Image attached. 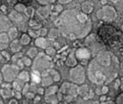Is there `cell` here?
<instances>
[{
    "label": "cell",
    "instance_id": "obj_26",
    "mask_svg": "<svg viewBox=\"0 0 123 104\" xmlns=\"http://www.w3.org/2000/svg\"><path fill=\"white\" fill-rule=\"evenodd\" d=\"M58 33H59V31H58V29H52L48 32V34H47V36H48V37L50 39H55V38H57L58 36Z\"/></svg>",
    "mask_w": 123,
    "mask_h": 104
},
{
    "label": "cell",
    "instance_id": "obj_25",
    "mask_svg": "<svg viewBox=\"0 0 123 104\" xmlns=\"http://www.w3.org/2000/svg\"><path fill=\"white\" fill-rule=\"evenodd\" d=\"M37 55H38V50L36 47H31V48L27 51V55L31 58H36Z\"/></svg>",
    "mask_w": 123,
    "mask_h": 104
},
{
    "label": "cell",
    "instance_id": "obj_11",
    "mask_svg": "<svg viewBox=\"0 0 123 104\" xmlns=\"http://www.w3.org/2000/svg\"><path fill=\"white\" fill-rule=\"evenodd\" d=\"M10 27H12V23L7 18L0 14V32L9 30Z\"/></svg>",
    "mask_w": 123,
    "mask_h": 104
},
{
    "label": "cell",
    "instance_id": "obj_53",
    "mask_svg": "<svg viewBox=\"0 0 123 104\" xmlns=\"http://www.w3.org/2000/svg\"><path fill=\"white\" fill-rule=\"evenodd\" d=\"M4 80V78H3V76H2V73H0V84H2V80Z\"/></svg>",
    "mask_w": 123,
    "mask_h": 104
},
{
    "label": "cell",
    "instance_id": "obj_18",
    "mask_svg": "<svg viewBox=\"0 0 123 104\" xmlns=\"http://www.w3.org/2000/svg\"><path fill=\"white\" fill-rule=\"evenodd\" d=\"M8 35H9V37L10 39V40H15L17 39L18 36V29L15 27H10L9 30H8Z\"/></svg>",
    "mask_w": 123,
    "mask_h": 104
},
{
    "label": "cell",
    "instance_id": "obj_57",
    "mask_svg": "<svg viewBox=\"0 0 123 104\" xmlns=\"http://www.w3.org/2000/svg\"><path fill=\"white\" fill-rule=\"evenodd\" d=\"M0 6H1V2H0Z\"/></svg>",
    "mask_w": 123,
    "mask_h": 104
},
{
    "label": "cell",
    "instance_id": "obj_16",
    "mask_svg": "<svg viewBox=\"0 0 123 104\" xmlns=\"http://www.w3.org/2000/svg\"><path fill=\"white\" fill-rule=\"evenodd\" d=\"M66 65L69 67H74L77 65V58L74 55H69L66 61Z\"/></svg>",
    "mask_w": 123,
    "mask_h": 104
},
{
    "label": "cell",
    "instance_id": "obj_48",
    "mask_svg": "<svg viewBox=\"0 0 123 104\" xmlns=\"http://www.w3.org/2000/svg\"><path fill=\"white\" fill-rule=\"evenodd\" d=\"M6 9H7V7L5 5H2V6H0V10H1L2 12H6Z\"/></svg>",
    "mask_w": 123,
    "mask_h": 104
},
{
    "label": "cell",
    "instance_id": "obj_36",
    "mask_svg": "<svg viewBox=\"0 0 123 104\" xmlns=\"http://www.w3.org/2000/svg\"><path fill=\"white\" fill-rule=\"evenodd\" d=\"M115 103H123V92L117 96L116 99H115Z\"/></svg>",
    "mask_w": 123,
    "mask_h": 104
},
{
    "label": "cell",
    "instance_id": "obj_8",
    "mask_svg": "<svg viewBox=\"0 0 123 104\" xmlns=\"http://www.w3.org/2000/svg\"><path fill=\"white\" fill-rule=\"evenodd\" d=\"M96 60L102 66L109 68L112 65V56L107 51H102L99 52L96 55Z\"/></svg>",
    "mask_w": 123,
    "mask_h": 104
},
{
    "label": "cell",
    "instance_id": "obj_54",
    "mask_svg": "<svg viewBox=\"0 0 123 104\" xmlns=\"http://www.w3.org/2000/svg\"><path fill=\"white\" fill-rule=\"evenodd\" d=\"M107 99V98H106V96H102L101 98H100V102H104V100Z\"/></svg>",
    "mask_w": 123,
    "mask_h": 104
},
{
    "label": "cell",
    "instance_id": "obj_52",
    "mask_svg": "<svg viewBox=\"0 0 123 104\" xmlns=\"http://www.w3.org/2000/svg\"><path fill=\"white\" fill-rule=\"evenodd\" d=\"M120 82H121V84H120V88L123 91V77L121 78V80H120Z\"/></svg>",
    "mask_w": 123,
    "mask_h": 104
},
{
    "label": "cell",
    "instance_id": "obj_42",
    "mask_svg": "<svg viewBox=\"0 0 123 104\" xmlns=\"http://www.w3.org/2000/svg\"><path fill=\"white\" fill-rule=\"evenodd\" d=\"M6 1L7 2H8V4L9 5H10V6H14L18 3V0H6Z\"/></svg>",
    "mask_w": 123,
    "mask_h": 104
},
{
    "label": "cell",
    "instance_id": "obj_32",
    "mask_svg": "<svg viewBox=\"0 0 123 104\" xmlns=\"http://www.w3.org/2000/svg\"><path fill=\"white\" fill-rule=\"evenodd\" d=\"M34 12H35V10L34 8L32 7H27V9L25 10V15L28 17V18H32V17L33 16V14H34Z\"/></svg>",
    "mask_w": 123,
    "mask_h": 104
},
{
    "label": "cell",
    "instance_id": "obj_24",
    "mask_svg": "<svg viewBox=\"0 0 123 104\" xmlns=\"http://www.w3.org/2000/svg\"><path fill=\"white\" fill-rule=\"evenodd\" d=\"M50 74H51V77L53 78V80L55 82L57 81H59L61 79V77H60V74L58 73V72H57L56 70L55 69H50Z\"/></svg>",
    "mask_w": 123,
    "mask_h": 104
},
{
    "label": "cell",
    "instance_id": "obj_39",
    "mask_svg": "<svg viewBox=\"0 0 123 104\" xmlns=\"http://www.w3.org/2000/svg\"><path fill=\"white\" fill-rule=\"evenodd\" d=\"M58 4H61V5H66V4H68L72 0H57Z\"/></svg>",
    "mask_w": 123,
    "mask_h": 104
},
{
    "label": "cell",
    "instance_id": "obj_2",
    "mask_svg": "<svg viewBox=\"0 0 123 104\" xmlns=\"http://www.w3.org/2000/svg\"><path fill=\"white\" fill-rule=\"evenodd\" d=\"M107 67L98 63L96 58L92 59L88 65V77L89 80L96 84H102L108 79L109 73L107 71Z\"/></svg>",
    "mask_w": 123,
    "mask_h": 104
},
{
    "label": "cell",
    "instance_id": "obj_17",
    "mask_svg": "<svg viewBox=\"0 0 123 104\" xmlns=\"http://www.w3.org/2000/svg\"><path fill=\"white\" fill-rule=\"evenodd\" d=\"M18 78L22 82H29L30 80V75L27 71H21L19 73Z\"/></svg>",
    "mask_w": 123,
    "mask_h": 104
},
{
    "label": "cell",
    "instance_id": "obj_35",
    "mask_svg": "<svg viewBox=\"0 0 123 104\" xmlns=\"http://www.w3.org/2000/svg\"><path fill=\"white\" fill-rule=\"evenodd\" d=\"M38 34L40 35V36H47V34H48V31H47V29H44V28H41V29L39 30V32Z\"/></svg>",
    "mask_w": 123,
    "mask_h": 104
},
{
    "label": "cell",
    "instance_id": "obj_50",
    "mask_svg": "<svg viewBox=\"0 0 123 104\" xmlns=\"http://www.w3.org/2000/svg\"><path fill=\"white\" fill-rule=\"evenodd\" d=\"M15 95H16V99H20L21 98V94L18 91V92H17V93L15 94Z\"/></svg>",
    "mask_w": 123,
    "mask_h": 104
},
{
    "label": "cell",
    "instance_id": "obj_20",
    "mask_svg": "<svg viewBox=\"0 0 123 104\" xmlns=\"http://www.w3.org/2000/svg\"><path fill=\"white\" fill-rule=\"evenodd\" d=\"M58 91V87L57 85H50L47 87V89L45 91L46 96L55 95Z\"/></svg>",
    "mask_w": 123,
    "mask_h": 104
},
{
    "label": "cell",
    "instance_id": "obj_13",
    "mask_svg": "<svg viewBox=\"0 0 123 104\" xmlns=\"http://www.w3.org/2000/svg\"><path fill=\"white\" fill-rule=\"evenodd\" d=\"M21 43L20 40H17V39H15V40H13L12 42L9 44L10 46V48L11 50V51H12L13 53H18L21 50Z\"/></svg>",
    "mask_w": 123,
    "mask_h": 104
},
{
    "label": "cell",
    "instance_id": "obj_23",
    "mask_svg": "<svg viewBox=\"0 0 123 104\" xmlns=\"http://www.w3.org/2000/svg\"><path fill=\"white\" fill-rule=\"evenodd\" d=\"M53 82H54V80L53 78L51 77H45L42 79V84H43V87H48L50 85H52Z\"/></svg>",
    "mask_w": 123,
    "mask_h": 104
},
{
    "label": "cell",
    "instance_id": "obj_10",
    "mask_svg": "<svg viewBox=\"0 0 123 104\" xmlns=\"http://www.w3.org/2000/svg\"><path fill=\"white\" fill-rule=\"evenodd\" d=\"M9 18H10V20H11L12 21H14L15 23L18 24V25L22 24L24 22V21L25 20L24 16L22 15L21 13H19L16 10L11 11L9 14Z\"/></svg>",
    "mask_w": 123,
    "mask_h": 104
},
{
    "label": "cell",
    "instance_id": "obj_22",
    "mask_svg": "<svg viewBox=\"0 0 123 104\" xmlns=\"http://www.w3.org/2000/svg\"><path fill=\"white\" fill-rule=\"evenodd\" d=\"M26 9H27V7H26V6L25 5V4H23V3H21V2H18L15 6H14V10H16V11H18V12H19V13H25V10H26Z\"/></svg>",
    "mask_w": 123,
    "mask_h": 104
},
{
    "label": "cell",
    "instance_id": "obj_7",
    "mask_svg": "<svg viewBox=\"0 0 123 104\" xmlns=\"http://www.w3.org/2000/svg\"><path fill=\"white\" fill-rule=\"evenodd\" d=\"M59 91V95H66V98H69L71 100L73 97H75L77 95V86L74 83H63Z\"/></svg>",
    "mask_w": 123,
    "mask_h": 104
},
{
    "label": "cell",
    "instance_id": "obj_44",
    "mask_svg": "<svg viewBox=\"0 0 123 104\" xmlns=\"http://www.w3.org/2000/svg\"><path fill=\"white\" fill-rule=\"evenodd\" d=\"M37 93L40 95H45V90H44L43 88H40L37 89Z\"/></svg>",
    "mask_w": 123,
    "mask_h": 104
},
{
    "label": "cell",
    "instance_id": "obj_1",
    "mask_svg": "<svg viewBox=\"0 0 123 104\" xmlns=\"http://www.w3.org/2000/svg\"><path fill=\"white\" fill-rule=\"evenodd\" d=\"M56 24L63 36L69 40L85 37L92 29V21L88 14L75 9L63 11Z\"/></svg>",
    "mask_w": 123,
    "mask_h": 104
},
{
    "label": "cell",
    "instance_id": "obj_5",
    "mask_svg": "<svg viewBox=\"0 0 123 104\" xmlns=\"http://www.w3.org/2000/svg\"><path fill=\"white\" fill-rule=\"evenodd\" d=\"M2 74L3 76L4 80L6 82H13L18 78L20 73V68L15 65H5L2 68Z\"/></svg>",
    "mask_w": 123,
    "mask_h": 104
},
{
    "label": "cell",
    "instance_id": "obj_45",
    "mask_svg": "<svg viewBox=\"0 0 123 104\" xmlns=\"http://www.w3.org/2000/svg\"><path fill=\"white\" fill-rule=\"evenodd\" d=\"M18 67L20 69H22L23 67L25 66V65H24V62H23V61H22V59H19L18 61Z\"/></svg>",
    "mask_w": 123,
    "mask_h": 104
},
{
    "label": "cell",
    "instance_id": "obj_46",
    "mask_svg": "<svg viewBox=\"0 0 123 104\" xmlns=\"http://www.w3.org/2000/svg\"><path fill=\"white\" fill-rule=\"evenodd\" d=\"M40 99H41L40 95H36V96L34 97V100H33V102H34V103H37L40 102Z\"/></svg>",
    "mask_w": 123,
    "mask_h": 104
},
{
    "label": "cell",
    "instance_id": "obj_28",
    "mask_svg": "<svg viewBox=\"0 0 123 104\" xmlns=\"http://www.w3.org/2000/svg\"><path fill=\"white\" fill-rule=\"evenodd\" d=\"M13 88L17 90V91L20 92L21 90L23 89L24 84H22L21 83H20L18 80H14V81H13Z\"/></svg>",
    "mask_w": 123,
    "mask_h": 104
},
{
    "label": "cell",
    "instance_id": "obj_14",
    "mask_svg": "<svg viewBox=\"0 0 123 104\" xmlns=\"http://www.w3.org/2000/svg\"><path fill=\"white\" fill-rule=\"evenodd\" d=\"M35 44L36 47H40V48L43 49H46L47 47H48V43L45 38L43 36H40V37H37L35 40Z\"/></svg>",
    "mask_w": 123,
    "mask_h": 104
},
{
    "label": "cell",
    "instance_id": "obj_38",
    "mask_svg": "<svg viewBox=\"0 0 123 104\" xmlns=\"http://www.w3.org/2000/svg\"><path fill=\"white\" fill-rule=\"evenodd\" d=\"M109 91V88H108V87L107 86H106V85H103L102 87V88H101V93L103 94V95H105V94H107V92Z\"/></svg>",
    "mask_w": 123,
    "mask_h": 104
},
{
    "label": "cell",
    "instance_id": "obj_29",
    "mask_svg": "<svg viewBox=\"0 0 123 104\" xmlns=\"http://www.w3.org/2000/svg\"><path fill=\"white\" fill-rule=\"evenodd\" d=\"M46 101L50 103H57L58 102V99H57V98L55 96V95H48V96H47Z\"/></svg>",
    "mask_w": 123,
    "mask_h": 104
},
{
    "label": "cell",
    "instance_id": "obj_56",
    "mask_svg": "<svg viewBox=\"0 0 123 104\" xmlns=\"http://www.w3.org/2000/svg\"><path fill=\"white\" fill-rule=\"evenodd\" d=\"M0 99H1V95H0Z\"/></svg>",
    "mask_w": 123,
    "mask_h": 104
},
{
    "label": "cell",
    "instance_id": "obj_19",
    "mask_svg": "<svg viewBox=\"0 0 123 104\" xmlns=\"http://www.w3.org/2000/svg\"><path fill=\"white\" fill-rule=\"evenodd\" d=\"M20 42L22 45L24 46H26V45H29L31 42V36L29 34H27V33H23L20 37Z\"/></svg>",
    "mask_w": 123,
    "mask_h": 104
},
{
    "label": "cell",
    "instance_id": "obj_3",
    "mask_svg": "<svg viewBox=\"0 0 123 104\" xmlns=\"http://www.w3.org/2000/svg\"><path fill=\"white\" fill-rule=\"evenodd\" d=\"M51 66V59L48 57L46 53H40L36 55V57L35 58L34 61H33L32 65V69L34 71L37 72H42L43 70H46L47 69H49Z\"/></svg>",
    "mask_w": 123,
    "mask_h": 104
},
{
    "label": "cell",
    "instance_id": "obj_47",
    "mask_svg": "<svg viewBox=\"0 0 123 104\" xmlns=\"http://www.w3.org/2000/svg\"><path fill=\"white\" fill-rule=\"evenodd\" d=\"M29 34L31 37H37V36L39 35V34H36V32H33V31H32V30L29 31Z\"/></svg>",
    "mask_w": 123,
    "mask_h": 104
},
{
    "label": "cell",
    "instance_id": "obj_9",
    "mask_svg": "<svg viewBox=\"0 0 123 104\" xmlns=\"http://www.w3.org/2000/svg\"><path fill=\"white\" fill-rule=\"evenodd\" d=\"M75 56L79 60H88L91 58V51L85 47H80L75 51Z\"/></svg>",
    "mask_w": 123,
    "mask_h": 104
},
{
    "label": "cell",
    "instance_id": "obj_55",
    "mask_svg": "<svg viewBox=\"0 0 123 104\" xmlns=\"http://www.w3.org/2000/svg\"><path fill=\"white\" fill-rule=\"evenodd\" d=\"M120 70H121V73L123 75V62L121 64V66H120Z\"/></svg>",
    "mask_w": 123,
    "mask_h": 104
},
{
    "label": "cell",
    "instance_id": "obj_30",
    "mask_svg": "<svg viewBox=\"0 0 123 104\" xmlns=\"http://www.w3.org/2000/svg\"><path fill=\"white\" fill-rule=\"evenodd\" d=\"M22 61H23L24 62V65L25 66H31L32 64V60H31V58H29V56H25V57H23L21 58Z\"/></svg>",
    "mask_w": 123,
    "mask_h": 104
},
{
    "label": "cell",
    "instance_id": "obj_49",
    "mask_svg": "<svg viewBox=\"0 0 123 104\" xmlns=\"http://www.w3.org/2000/svg\"><path fill=\"white\" fill-rule=\"evenodd\" d=\"M21 3H23V4H28V3H30L31 2V0H19Z\"/></svg>",
    "mask_w": 123,
    "mask_h": 104
},
{
    "label": "cell",
    "instance_id": "obj_41",
    "mask_svg": "<svg viewBox=\"0 0 123 104\" xmlns=\"http://www.w3.org/2000/svg\"><path fill=\"white\" fill-rule=\"evenodd\" d=\"M25 96L28 98V99H34L35 95L33 94L32 92H28L27 93L25 94Z\"/></svg>",
    "mask_w": 123,
    "mask_h": 104
},
{
    "label": "cell",
    "instance_id": "obj_21",
    "mask_svg": "<svg viewBox=\"0 0 123 104\" xmlns=\"http://www.w3.org/2000/svg\"><path fill=\"white\" fill-rule=\"evenodd\" d=\"M0 95L2 98L4 99H7V98H10L11 95H13L12 93V91L10 89V88H2L0 91Z\"/></svg>",
    "mask_w": 123,
    "mask_h": 104
},
{
    "label": "cell",
    "instance_id": "obj_40",
    "mask_svg": "<svg viewBox=\"0 0 123 104\" xmlns=\"http://www.w3.org/2000/svg\"><path fill=\"white\" fill-rule=\"evenodd\" d=\"M54 9H55V11H56V12H61V11H62V6L61 4L56 5L54 7Z\"/></svg>",
    "mask_w": 123,
    "mask_h": 104
},
{
    "label": "cell",
    "instance_id": "obj_37",
    "mask_svg": "<svg viewBox=\"0 0 123 104\" xmlns=\"http://www.w3.org/2000/svg\"><path fill=\"white\" fill-rule=\"evenodd\" d=\"M29 84H25L24 87H23V89H22V93H23L24 95H25L28 92H29Z\"/></svg>",
    "mask_w": 123,
    "mask_h": 104
},
{
    "label": "cell",
    "instance_id": "obj_51",
    "mask_svg": "<svg viewBox=\"0 0 123 104\" xmlns=\"http://www.w3.org/2000/svg\"><path fill=\"white\" fill-rule=\"evenodd\" d=\"M9 103H18V99H10Z\"/></svg>",
    "mask_w": 123,
    "mask_h": 104
},
{
    "label": "cell",
    "instance_id": "obj_12",
    "mask_svg": "<svg viewBox=\"0 0 123 104\" xmlns=\"http://www.w3.org/2000/svg\"><path fill=\"white\" fill-rule=\"evenodd\" d=\"M80 9H81L82 12L86 13V14H90L94 10V6L91 2L87 1V2H83V3L81 4Z\"/></svg>",
    "mask_w": 123,
    "mask_h": 104
},
{
    "label": "cell",
    "instance_id": "obj_33",
    "mask_svg": "<svg viewBox=\"0 0 123 104\" xmlns=\"http://www.w3.org/2000/svg\"><path fill=\"white\" fill-rule=\"evenodd\" d=\"M55 1H57V0H36V2L42 6H46L50 3H53V2H55Z\"/></svg>",
    "mask_w": 123,
    "mask_h": 104
},
{
    "label": "cell",
    "instance_id": "obj_15",
    "mask_svg": "<svg viewBox=\"0 0 123 104\" xmlns=\"http://www.w3.org/2000/svg\"><path fill=\"white\" fill-rule=\"evenodd\" d=\"M89 88L87 84H80V86L77 87V94L80 96L85 97L89 93Z\"/></svg>",
    "mask_w": 123,
    "mask_h": 104
},
{
    "label": "cell",
    "instance_id": "obj_31",
    "mask_svg": "<svg viewBox=\"0 0 123 104\" xmlns=\"http://www.w3.org/2000/svg\"><path fill=\"white\" fill-rule=\"evenodd\" d=\"M32 81H34L36 83H39L40 82V74H39V72L37 71H34V73L32 74Z\"/></svg>",
    "mask_w": 123,
    "mask_h": 104
},
{
    "label": "cell",
    "instance_id": "obj_6",
    "mask_svg": "<svg viewBox=\"0 0 123 104\" xmlns=\"http://www.w3.org/2000/svg\"><path fill=\"white\" fill-rule=\"evenodd\" d=\"M97 18L104 21H113L117 17L115 9L111 6H104L96 13Z\"/></svg>",
    "mask_w": 123,
    "mask_h": 104
},
{
    "label": "cell",
    "instance_id": "obj_34",
    "mask_svg": "<svg viewBox=\"0 0 123 104\" xmlns=\"http://www.w3.org/2000/svg\"><path fill=\"white\" fill-rule=\"evenodd\" d=\"M29 25L33 29H40V24H38L36 21H32V20L29 21Z\"/></svg>",
    "mask_w": 123,
    "mask_h": 104
},
{
    "label": "cell",
    "instance_id": "obj_43",
    "mask_svg": "<svg viewBox=\"0 0 123 104\" xmlns=\"http://www.w3.org/2000/svg\"><path fill=\"white\" fill-rule=\"evenodd\" d=\"M2 55L3 56V57H5L6 58V60H10V55L8 54V53L6 51H2Z\"/></svg>",
    "mask_w": 123,
    "mask_h": 104
},
{
    "label": "cell",
    "instance_id": "obj_27",
    "mask_svg": "<svg viewBox=\"0 0 123 104\" xmlns=\"http://www.w3.org/2000/svg\"><path fill=\"white\" fill-rule=\"evenodd\" d=\"M45 53L48 56H53L55 55V53H56V50H55V47H47L45 49Z\"/></svg>",
    "mask_w": 123,
    "mask_h": 104
},
{
    "label": "cell",
    "instance_id": "obj_4",
    "mask_svg": "<svg viewBox=\"0 0 123 104\" xmlns=\"http://www.w3.org/2000/svg\"><path fill=\"white\" fill-rule=\"evenodd\" d=\"M85 70L82 66L77 65L74 67H71V69L69 70V80L72 83L82 84L85 83Z\"/></svg>",
    "mask_w": 123,
    "mask_h": 104
}]
</instances>
